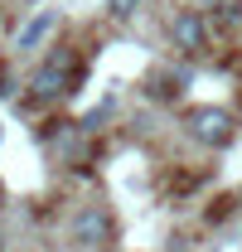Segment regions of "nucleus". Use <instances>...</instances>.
Masks as SVG:
<instances>
[{"instance_id":"obj_1","label":"nucleus","mask_w":242,"mask_h":252,"mask_svg":"<svg viewBox=\"0 0 242 252\" xmlns=\"http://www.w3.org/2000/svg\"><path fill=\"white\" fill-rule=\"evenodd\" d=\"M78 78H83V63L73 49H54L49 59L39 63V73L30 78V97L34 102H59L78 88Z\"/></svg>"},{"instance_id":"obj_2","label":"nucleus","mask_w":242,"mask_h":252,"mask_svg":"<svg viewBox=\"0 0 242 252\" xmlns=\"http://www.w3.org/2000/svg\"><path fill=\"white\" fill-rule=\"evenodd\" d=\"M184 126H189V136H194L199 146H228V141H233V117H228L223 107H194V112L184 117Z\"/></svg>"},{"instance_id":"obj_3","label":"nucleus","mask_w":242,"mask_h":252,"mask_svg":"<svg viewBox=\"0 0 242 252\" xmlns=\"http://www.w3.org/2000/svg\"><path fill=\"white\" fill-rule=\"evenodd\" d=\"M170 39H175V49H184V54H204V44H209L204 15H199V10L175 15V20H170Z\"/></svg>"},{"instance_id":"obj_4","label":"nucleus","mask_w":242,"mask_h":252,"mask_svg":"<svg viewBox=\"0 0 242 252\" xmlns=\"http://www.w3.org/2000/svg\"><path fill=\"white\" fill-rule=\"evenodd\" d=\"M78 243L83 248H102V243H112V214L102 209V204H88L83 214H78Z\"/></svg>"},{"instance_id":"obj_5","label":"nucleus","mask_w":242,"mask_h":252,"mask_svg":"<svg viewBox=\"0 0 242 252\" xmlns=\"http://www.w3.org/2000/svg\"><path fill=\"white\" fill-rule=\"evenodd\" d=\"M54 20H59V15H54V10H44V15H34L30 25H25V30H20V39H15V49H34V44H39V39H44V34L54 30Z\"/></svg>"},{"instance_id":"obj_6","label":"nucleus","mask_w":242,"mask_h":252,"mask_svg":"<svg viewBox=\"0 0 242 252\" xmlns=\"http://www.w3.org/2000/svg\"><path fill=\"white\" fill-rule=\"evenodd\" d=\"M141 5H146V0H107V10H112L117 20H131V15H136Z\"/></svg>"},{"instance_id":"obj_7","label":"nucleus","mask_w":242,"mask_h":252,"mask_svg":"<svg viewBox=\"0 0 242 252\" xmlns=\"http://www.w3.org/2000/svg\"><path fill=\"white\" fill-rule=\"evenodd\" d=\"M238 199H242V194H238Z\"/></svg>"}]
</instances>
